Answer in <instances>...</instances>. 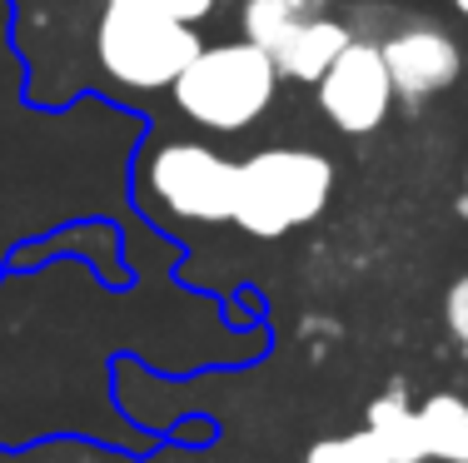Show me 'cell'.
Listing matches in <instances>:
<instances>
[{
    "mask_svg": "<svg viewBox=\"0 0 468 463\" xmlns=\"http://www.w3.org/2000/svg\"><path fill=\"white\" fill-rule=\"evenodd\" d=\"M334 200V160L324 150L274 145L234 170V225L254 239H284L314 225Z\"/></svg>",
    "mask_w": 468,
    "mask_h": 463,
    "instance_id": "6da1fadb",
    "label": "cell"
},
{
    "mask_svg": "<svg viewBox=\"0 0 468 463\" xmlns=\"http://www.w3.org/2000/svg\"><path fill=\"white\" fill-rule=\"evenodd\" d=\"M274 90H280V70H274L270 50L254 46V40L205 46L170 85L180 115L215 130V135L250 130L274 105Z\"/></svg>",
    "mask_w": 468,
    "mask_h": 463,
    "instance_id": "7a4b0ae2",
    "label": "cell"
},
{
    "mask_svg": "<svg viewBox=\"0 0 468 463\" xmlns=\"http://www.w3.org/2000/svg\"><path fill=\"white\" fill-rule=\"evenodd\" d=\"M199 50V26L170 20L135 0H105L95 20V60L125 90H170Z\"/></svg>",
    "mask_w": 468,
    "mask_h": 463,
    "instance_id": "3957f363",
    "label": "cell"
},
{
    "mask_svg": "<svg viewBox=\"0 0 468 463\" xmlns=\"http://www.w3.org/2000/svg\"><path fill=\"white\" fill-rule=\"evenodd\" d=\"M234 170L215 145L189 135L154 140L144 150V195L154 209L185 225H225L234 219Z\"/></svg>",
    "mask_w": 468,
    "mask_h": 463,
    "instance_id": "277c9868",
    "label": "cell"
},
{
    "mask_svg": "<svg viewBox=\"0 0 468 463\" xmlns=\"http://www.w3.org/2000/svg\"><path fill=\"white\" fill-rule=\"evenodd\" d=\"M319 110L339 135H374L378 125L394 110V80H388V65L378 40H359L354 36L344 55L319 75L314 85Z\"/></svg>",
    "mask_w": 468,
    "mask_h": 463,
    "instance_id": "5b68a950",
    "label": "cell"
},
{
    "mask_svg": "<svg viewBox=\"0 0 468 463\" xmlns=\"http://www.w3.org/2000/svg\"><path fill=\"white\" fill-rule=\"evenodd\" d=\"M378 50H384L388 80H394V100H409V105H423L433 95L453 90L463 75L459 40L443 26H429V20H409V26L388 30L378 40Z\"/></svg>",
    "mask_w": 468,
    "mask_h": 463,
    "instance_id": "8992f818",
    "label": "cell"
},
{
    "mask_svg": "<svg viewBox=\"0 0 468 463\" xmlns=\"http://www.w3.org/2000/svg\"><path fill=\"white\" fill-rule=\"evenodd\" d=\"M349 40H354V30L344 26V20L314 16V20H299V26L280 30V36L270 40V60H274V70H280V80L319 85V75L339 60Z\"/></svg>",
    "mask_w": 468,
    "mask_h": 463,
    "instance_id": "52a82bcc",
    "label": "cell"
},
{
    "mask_svg": "<svg viewBox=\"0 0 468 463\" xmlns=\"http://www.w3.org/2000/svg\"><path fill=\"white\" fill-rule=\"evenodd\" d=\"M364 428L378 444V454L388 463H429V448H423V424H419V404H409V394L384 389L378 399H369L364 409Z\"/></svg>",
    "mask_w": 468,
    "mask_h": 463,
    "instance_id": "ba28073f",
    "label": "cell"
},
{
    "mask_svg": "<svg viewBox=\"0 0 468 463\" xmlns=\"http://www.w3.org/2000/svg\"><path fill=\"white\" fill-rule=\"evenodd\" d=\"M423 448L433 463H468V399L463 394H429L419 404Z\"/></svg>",
    "mask_w": 468,
    "mask_h": 463,
    "instance_id": "9c48e42d",
    "label": "cell"
},
{
    "mask_svg": "<svg viewBox=\"0 0 468 463\" xmlns=\"http://www.w3.org/2000/svg\"><path fill=\"white\" fill-rule=\"evenodd\" d=\"M334 0H244L239 20H244V40L270 50V40L280 30L299 26V20H314V16H329Z\"/></svg>",
    "mask_w": 468,
    "mask_h": 463,
    "instance_id": "30bf717a",
    "label": "cell"
},
{
    "mask_svg": "<svg viewBox=\"0 0 468 463\" xmlns=\"http://www.w3.org/2000/svg\"><path fill=\"white\" fill-rule=\"evenodd\" d=\"M304 463H388V458L378 454V444L369 438V428H354V434L319 438V444L304 454Z\"/></svg>",
    "mask_w": 468,
    "mask_h": 463,
    "instance_id": "8fae6325",
    "label": "cell"
},
{
    "mask_svg": "<svg viewBox=\"0 0 468 463\" xmlns=\"http://www.w3.org/2000/svg\"><path fill=\"white\" fill-rule=\"evenodd\" d=\"M443 329L453 334L459 349H468V274H459L443 294Z\"/></svg>",
    "mask_w": 468,
    "mask_h": 463,
    "instance_id": "7c38bea8",
    "label": "cell"
},
{
    "mask_svg": "<svg viewBox=\"0 0 468 463\" xmlns=\"http://www.w3.org/2000/svg\"><path fill=\"white\" fill-rule=\"evenodd\" d=\"M135 5H150V10H160V16H170V20L199 26V20H209V16H215V5H219V0H135Z\"/></svg>",
    "mask_w": 468,
    "mask_h": 463,
    "instance_id": "4fadbf2b",
    "label": "cell"
},
{
    "mask_svg": "<svg viewBox=\"0 0 468 463\" xmlns=\"http://www.w3.org/2000/svg\"><path fill=\"white\" fill-rule=\"evenodd\" d=\"M453 209H459V215L468 219V174H463V190H459V200H453Z\"/></svg>",
    "mask_w": 468,
    "mask_h": 463,
    "instance_id": "5bb4252c",
    "label": "cell"
},
{
    "mask_svg": "<svg viewBox=\"0 0 468 463\" xmlns=\"http://www.w3.org/2000/svg\"><path fill=\"white\" fill-rule=\"evenodd\" d=\"M453 10H459V16L468 20V0H453Z\"/></svg>",
    "mask_w": 468,
    "mask_h": 463,
    "instance_id": "9a60e30c",
    "label": "cell"
}]
</instances>
